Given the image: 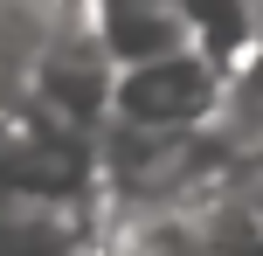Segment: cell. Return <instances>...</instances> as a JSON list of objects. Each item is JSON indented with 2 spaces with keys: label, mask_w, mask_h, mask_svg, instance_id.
I'll use <instances>...</instances> for the list:
<instances>
[{
  "label": "cell",
  "mask_w": 263,
  "mask_h": 256,
  "mask_svg": "<svg viewBox=\"0 0 263 256\" xmlns=\"http://www.w3.org/2000/svg\"><path fill=\"white\" fill-rule=\"evenodd\" d=\"M222 111V63L201 49H173L153 63H125L111 83V118L125 132H159V139H187V132H215Z\"/></svg>",
  "instance_id": "1"
},
{
  "label": "cell",
  "mask_w": 263,
  "mask_h": 256,
  "mask_svg": "<svg viewBox=\"0 0 263 256\" xmlns=\"http://www.w3.org/2000/svg\"><path fill=\"white\" fill-rule=\"evenodd\" d=\"M97 256H222L194 208H118L104 201Z\"/></svg>",
  "instance_id": "2"
},
{
  "label": "cell",
  "mask_w": 263,
  "mask_h": 256,
  "mask_svg": "<svg viewBox=\"0 0 263 256\" xmlns=\"http://www.w3.org/2000/svg\"><path fill=\"white\" fill-rule=\"evenodd\" d=\"M215 139H222L236 160L263 152V42L242 49L222 69V111H215Z\"/></svg>",
  "instance_id": "4"
},
{
  "label": "cell",
  "mask_w": 263,
  "mask_h": 256,
  "mask_svg": "<svg viewBox=\"0 0 263 256\" xmlns=\"http://www.w3.org/2000/svg\"><path fill=\"white\" fill-rule=\"evenodd\" d=\"M97 28H104V49L118 69L194 49V28H187L180 0H97Z\"/></svg>",
  "instance_id": "3"
},
{
  "label": "cell",
  "mask_w": 263,
  "mask_h": 256,
  "mask_svg": "<svg viewBox=\"0 0 263 256\" xmlns=\"http://www.w3.org/2000/svg\"><path fill=\"white\" fill-rule=\"evenodd\" d=\"M250 166H256V173H263V152H256V160H250Z\"/></svg>",
  "instance_id": "6"
},
{
  "label": "cell",
  "mask_w": 263,
  "mask_h": 256,
  "mask_svg": "<svg viewBox=\"0 0 263 256\" xmlns=\"http://www.w3.org/2000/svg\"><path fill=\"white\" fill-rule=\"evenodd\" d=\"M250 7H256V42H263V0H250Z\"/></svg>",
  "instance_id": "5"
}]
</instances>
